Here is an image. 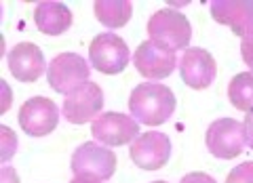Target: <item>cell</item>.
<instances>
[{
    "instance_id": "6da1fadb",
    "label": "cell",
    "mask_w": 253,
    "mask_h": 183,
    "mask_svg": "<svg viewBox=\"0 0 253 183\" xmlns=\"http://www.w3.org/2000/svg\"><path fill=\"white\" fill-rule=\"evenodd\" d=\"M175 103V95L169 86L158 82H141L131 91L129 110L137 122L158 126L173 116Z\"/></svg>"
},
{
    "instance_id": "7a4b0ae2",
    "label": "cell",
    "mask_w": 253,
    "mask_h": 183,
    "mask_svg": "<svg viewBox=\"0 0 253 183\" xmlns=\"http://www.w3.org/2000/svg\"><path fill=\"white\" fill-rule=\"evenodd\" d=\"M148 34L150 40L158 44L161 49H167L171 53L188 49L190 38H192V26L186 19V15L171 9L156 11L148 21Z\"/></svg>"
},
{
    "instance_id": "3957f363",
    "label": "cell",
    "mask_w": 253,
    "mask_h": 183,
    "mask_svg": "<svg viewBox=\"0 0 253 183\" xmlns=\"http://www.w3.org/2000/svg\"><path fill=\"white\" fill-rule=\"evenodd\" d=\"M131 59L129 46L114 32H104L95 36L89 44V61L101 74H121Z\"/></svg>"
},
{
    "instance_id": "277c9868",
    "label": "cell",
    "mask_w": 253,
    "mask_h": 183,
    "mask_svg": "<svg viewBox=\"0 0 253 183\" xmlns=\"http://www.w3.org/2000/svg\"><path fill=\"white\" fill-rule=\"evenodd\" d=\"M91 68L78 53H61L53 57L46 70V78H49V86L55 93L70 95L74 89L89 82Z\"/></svg>"
},
{
    "instance_id": "5b68a950",
    "label": "cell",
    "mask_w": 253,
    "mask_h": 183,
    "mask_svg": "<svg viewBox=\"0 0 253 183\" xmlns=\"http://www.w3.org/2000/svg\"><path fill=\"white\" fill-rule=\"evenodd\" d=\"M91 133L101 146L118 147L133 143L139 137V122L121 112H101L91 124Z\"/></svg>"
},
{
    "instance_id": "8992f818",
    "label": "cell",
    "mask_w": 253,
    "mask_h": 183,
    "mask_svg": "<svg viewBox=\"0 0 253 183\" xmlns=\"http://www.w3.org/2000/svg\"><path fill=\"white\" fill-rule=\"evenodd\" d=\"M70 169L74 175L83 177H93L99 181H108L116 171V154L112 149H106L101 143L86 141L74 152Z\"/></svg>"
},
{
    "instance_id": "52a82bcc",
    "label": "cell",
    "mask_w": 253,
    "mask_h": 183,
    "mask_svg": "<svg viewBox=\"0 0 253 183\" xmlns=\"http://www.w3.org/2000/svg\"><path fill=\"white\" fill-rule=\"evenodd\" d=\"M207 149L221 160H232L243 152L245 146V129L234 118H219L211 122L205 135Z\"/></svg>"
},
{
    "instance_id": "ba28073f",
    "label": "cell",
    "mask_w": 253,
    "mask_h": 183,
    "mask_svg": "<svg viewBox=\"0 0 253 183\" xmlns=\"http://www.w3.org/2000/svg\"><path fill=\"white\" fill-rule=\"evenodd\" d=\"M59 110L53 99H46L42 95L28 99L19 108V126L30 137H44L57 129Z\"/></svg>"
},
{
    "instance_id": "9c48e42d",
    "label": "cell",
    "mask_w": 253,
    "mask_h": 183,
    "mask_svg": "<svg viewBox=\"0 0 253 183\" xmlns=\"http://www.w3.org/2000/svg\"><path fill=\"white\" fill-rule=\"evenodd\" d=\"M101 108H104V93H101L99 84L91 80L74 89L63 99V116L72 124H84L89 120H95L101 114Z\"/></svg>"
},
{
    "instance_id": "30bf717a",
    "label": "cell",
    "mask_w": 253,
    "mask_h": 183,
    "mask_svg": "<svg viewBox=\"0 0 253 183\" xmlns=\"http://www.w3.org/2000/svg\"><path fill=\"white\" fill-rule=\"evenodd\" d=\"M131 160L135 162V166L144 171H158L169 162L171 156V141L165 133L150 131L141 133L139 137L131 143L129 149Z\"/></svg>"
},
{
    "instance_id": "8fae6325",
    "label": "cell",
    "mask_w": 253,
    "mask_h": 183,
    "mask_svg": "<svg viewBox=\"0 0 253 183\" xmlns=\"http://www.w3.org/2000/svg\"><path fill=\"white\" fill-rule=\"evenodd\" d=\"M133 63H135V70L144 78H148V80H163V78H167L175 70L177 57L175 53L161 49L152 40H144L135 49Z\"/></svg>"
},
{
    "instance_id": "7c38bea8",
    "label": "cell",
    "mask_w": 253,
    "mask_h": 183,
    "mask_svg": "<svg viewBox=\"0 0 253 183\" xmlns=\"http://www.w3.org/2000/svg\"><path fill=\"white\" fill-rule=\"evenodd\" d=\"M179 72L181 80H184L190 89L203 91L215 80L217 74V63L213 55L205 49H186L184 57L179 59Z\"/></svg>"
},
{
    "instance_id": "4fadbf2b",
    "label": "cell",
    "mask_w": 253,
    "mask_h": 183,
    "mask_svg": "<svg viewBox=\"0 0 253 183\" xmlns=\"http://www.w3.org/2000/svg\"><path fill=\"white\" fill-rule=\"evenodd\" d=\"M11 74L19 82H36L44 74V55L34 42H19L6 55Z\"/></svg>"
},
{
    "instance_id": "5bb4252c",
    "label": "cell",
    "mask_w": 253,
    "mask_h": 183,
    "mask_svg": "<svg viewBox=\"0 0 253 183\" xmlns=\"http://www.w3.org/2000/svg\"><path fill=\"white\" fill-rule=\"evenodd\" d=\"M211 15L241 38L253 32V0H215L211 2Z\"/></svg>"
},
{
    "instance_id": "9a60e30c",
    "label": "cell",
    "mask_w": 253,
    "mask_h": 183,
    "mask_svg": "<svg viewBox=\"0 0 253 183\" xmlns=\"http://www.w3.org/2000/svg\"><path fill=\"white\" fill-rule=\"evenodd\" d=\"M34 23L42 34L59 36L72 26V11L63 2H41L34 11Z\"/></svg>"
},
{
    "instance_id": "2e32d148",
    "label": "cell",
    "mask_w": 253,
    "mask_h": 183,
    "mask_svg": "<svg viewBox=\"0 0 253 183\" xmlns=\"http://www.w3.org/2000/svg\"><path fill=\"white\" fill-rule=\"evenodd\" d=\"M93 9L97 21L110 30H118L126 26L133 15V4L129 0H97L93 4Z\"/></svg>"
},
{
    "instance_id": "e0dca14e",
    "label": "cell",
    "mask_w": 253,
    "mask_h": 183,
    "mask_svg": "<svg viewBox=\"0 0 253 183\" xmlns=\"http://www.w3.org/2000/svg\"><path fill=\"white\" fill-rule=\"evenodd\" d=\"M228 99L241 112H253V72H241L232 78L228 86Z\"/></svg>"
},
{
    "instance_id": "ac0fdd59",
    "label": "cell",
    "mask_w": 253,
    "mask_h": 183,
    "mask_svg": "<svg viewBox=\"0 0 253 183\" xmlns=\"http://www.w3.org/2000/svg\"><path fill=\"white\" fill-rule=\"evenodd\" d=\"M226 183H253V162H243L228 173Z\"/></svg>"
},
{
    "instance_id": "d6986e66",
    "label": "cell",
    "mask_w": 253,
    "mask_h": 183,
    "mask_svg": "<svg viewBox=\"0 0 253 183\" xmlns=\"http://www.w3.org/2000/svg\"><path fill=\"white\" fill-rule=\"evenodd\" d=\"M241 57L253 70V32L241 38Z\"/></svg>"
},
{
    "instance_id": "ffe728a7",
    "label": "cell",
    "mask_w": 253,
    "mask_h": 183,
    "mask_svg": "<svg viewBox=\"0 0 253 183\" xmlns=\"http://www.w3.org/2000/svg\"><path fill=\"white\" fill-rule=\"evenodd\" d=\"M179 183H217V181L207 173H188Z\"/></svg>"
},
{
    "instance_id": "44dd1931",
    "label": "cell",
    "mask_w": 253,
    "mask_h": 183,
    "mask_svg": "<svg viewBox=\"0 0 253 183\" xmlns=\"http://www.w3.org/2000/svg\"><path fill=\"white\" fill-rule=\"evenodd\" d=\"M243 129H245V143L253 149V112H249L247 116H245Z\"/></svg>"
},
{
    "instance_id": "7402d4cb",
    "label": "cell",
    "mask_w": 253,
    "mask_h": 183,
    "mask_svg": "<svg viewBox=\"0 0 253 183\" xmlns=\"http://www.w3.org/2000/svg\"><path fill=\"white\" fill-rule=\"evenodd\" d=\"M0 133H2V137H4V152H2V160L6 162V160H9V158L13 156V146H11V143H9V139L13 137V135H11V131L9 129H6V126H0Z\"/></svg>"
},
{
    "instance_id": "603a6c76",
    "label": "cell",
    "mask_w": 253,
    "mask_h": 183,
    "mask_svg": "<svg viewBox=\"0 0 253 183\" xmlns=\"http://www.w3.org/2000/svg\"><path fill=\"white\" fill-rule=\"evenodd\" d=\"M0 183H19V177L11 166H4L2 169V175H0Z\"/></svg>"
},
{
    "instance_id": "cb8c5ba5",
    "label": "cell",
    "mask_w": 253,
    "mask_h": 183,
    "mask_svg": "<svg viewBox=\"0 0 253 183\" xmlns=\"http://www.w3.org/2000/svg\"><path fill=\"white\" fill-rule=\"evenodd\" d=\"M70 183H104V181H99V179H93V177H83V175H78V177H74Z\"/></svg>"
},
{
    "instance_id": "d4e9b609",
    "label": "cell",
    "mask_w": 253,
    "mask_h": 183,
    "mask_svg": "<svg viewBox=\"0 0 253 183\" xmlns=\"http://www.w3.org/2000/svg\"><path fill=\"white\" fill-rule=\"evenodd\" d=\"M152 183H167V181H152Z\"/></svg>"
}]
</instances>
